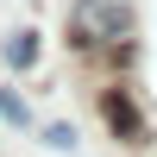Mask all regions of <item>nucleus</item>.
<instances>
[{"label": "nucleus", "mask_w": 157, "mask_h": 157, "mask_svg": "<svg viewBox=\"0 0 157 157\" xmlns=\"http://www.w3.org/2000/svg\"><path fill=\"white\" fill-rule=\"evenodd\" d=\"M88 94H94L101 126H107L120 145H138V138H145V94H138L132 82H101V88H88Z\"/></svg>", "instance_id": "f257e3e1"}, {"label": "nucleus", "mask_w": 157, "mask_h": 157, "mask_svg": "<svg viewBox=\"0 0 157 157\" xmlns=\"http://www.w3.org/2000/svg\"><path fill=\"white\" fill-rule=\"evenodd\" d=\"M0 57H6V69H32L38 63V32H13L0 44Z\"/></svg>", "instance_id": "f03ea898"}, {"label": "nucleus", "mask_w": 157, "mask_h": 157, "mask_svg": "<svg viewBox=\"0 0 157 157\" xmlns=\"http://www.w3.org/2000/svg\"><path fill=\"white\" fill-rule=\"evenodd\" d=\"M44 145H50V151H75V126H69V120H50V126H44Z\"/></svg>", "instance_id": "7ed1b4c3"}, {"label": "nucleus", "mask_w": 157, "mask_h": 157, "mask_svg": "<svg viewBox=\"0 0 157 157\" xmlns=\"http://www.w3.org/2000/svg\"><path fill=\"white\" fill-rule=\"evenodd\" d=\"M0 120H13V126H32V113H25V101H19V94H6V88H0Z\"/></svg>", "instance_id": "20e7f679"}]
</instances>
